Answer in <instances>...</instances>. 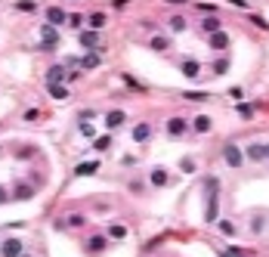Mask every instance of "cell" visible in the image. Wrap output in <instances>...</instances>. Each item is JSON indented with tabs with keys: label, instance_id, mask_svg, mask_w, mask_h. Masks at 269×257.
<instances>
[{
	"label": "cell",
	"instance_id": "16",
	"mask_svg": "<svg viewBox=\"0 0 269 257\" xmlns=\"http://www.w3.org/2000/svg\"><path fill=\"white\" fill-rule=\"evenodd\" d=\"M133 139H136V143H146V139H152V124H149V121H139V124L133 127Z\"/></svg>",
	"mask_w": 269,
	"mask_h": 257
},
{
	"label": "cell",
	"instance_id": "23",
	"mask_svg": "<svg viewBox=\"0 0 269 257\" xmlns=\"http://www.w3.org/2000/svg\"><path fill=\"white\" fill-rule=\"evenodd\" d=\"M149 46H152V50H155V53H164L167 46H170V41L164 38V34H155V38L149 41Z\"/></svg>",
	"mask_w": 269,
	"mask_h": 257
},
{
	"label": "cell",
	"instance_id": "30",
	"mask_svg": "<svg viewBox=\"0 0 269 257\" xmlns=\"http://www.w3.org/2000/svg\"><path fill=\"white\" fill-rule=\"evenodd\" d=\"M65 25H72V28H80V25H84V16H80V13H68Z\"/></svg>",
	"mask_w": 269,
	"mask_h": 257
},
{
	"label": "cell",
	"instance_id": "36",
	"mask_svg": "<svg viewBox=\"0 0 269 257\" xmlns=\"http://www.w3.org/2000/svg\"><path fill=\"white\" fill-rule=\"evenodd\" d=\"M80 133H84L87 139H93V136H96V130H93V124H80Z\"/></svg>",
	"mask_w": 269,
	"mask_h": 257
},
{
	"label": "cell",
	"instance_id": "27",
	"mask_svg": "<svg viewBox=\"0 0 269 257\" xmlns=\"http://www.w3.org/2000/svg\"><path fill=\"white\" fill-rule=\"evenodd\" d=\"M50 96H53V99H68V87H62V84H50Z\"/></svg>",
	"mask_w": 269,
	"mask_h": 257
},
{
	"label": "cell",
	"instance_id": "15",
	"mask_svg": "<svg viewBox=\"0 0 269 257\" xmlns=\"http://www.w3.org/2000/svg\"><path fill=\"white\" fill-rule=\"evenodd\" d=\"M217 31H223V22H220L217 16L201 19V34H217Z\"/></svg>",
	"mask_w": 269,
	"mask_h": 257
},
{
	"label": "cell",
	"instance_id": "29",
	"mask_svg": "<svg viewBox=\"0 0 269 257\" xmlns=\"http://www.w3.org/2000/svg\"><path fill=\"white\" fill-rule=\"evenodd\" d=\"M217 226L223 236H235V223H229V220H217Z\"/></svg>",
	"mask_w": 269,
	"mask_h": 257
},
{
	"label": "cell",
	"instance_id": "19",
	"mask_svg": "<svg viewBox=\"0 0 269 257\" xmlns=\"http://www.w3.org/2000/svg\"><path fill=\"white\" fill-rule=\"evenodd\" d=\"M84 22H90V31H102L105 22H109V16H105V13H90V19H84Z\"/></svg>",
	"mask_w": 269,
	"mask_h": 257
},
{
	"label": "cell",
	"instance_id": "44",
	"mask_svg": "<svg viewBox=\"0 0 269 257\" xmlns=\"http://www.w3.org/2000/svg\"><path fill=\"white\" fill-rule=\"evenodd\" d=\"M266 158H269V143H266Z\"/></svg>",
	"mask_w": 269,
	"mask_h": 257
},
{
	"label": "cell",
	"instance_id": "17",
	"mask_svg": "<svg viewBox=\"0 0 269 257\" xmlns=\"http://www.w3.org/2000/svg\"><path fill=\"white\" fill-rule=\"evenodd\" d=\"M105 245H109V239H105V236H90V239H87V254L105 251Z\"/></svg>",
	"mask_w": 269,
	"mask_h": 257
},
{
	"label": "cell",
	"instance_id": "45",
	"mask_svg": "<svg viewBox=\"0 0 269 257\" xmlns=\"http://www.w3.org/2000/svg\"><path fill=\"white\" fill-rule=\"evenodd\" d=\"M0 155H3V146H0Z\"/></svg>",
	"mask_w": 269,
	"mask_h": 257
},
{
	"label": "cell",
	"instance_id": "26",
	"mask_svg": "<svg viewBox=\"0 0 269 257\" xmlns=\"http://www.w3.org/2000/svg\"><path fill=\"white\" fill-rule=\"evenodd\" d=\"M109 146H112V136L109 133H105V136H93V149H96V152H105Z\"/></svg>",
	"mask_w": 269,
	"mask_h": 257
},
{
	"label": "cell",
	"instance_id": "3",
	"mask_svg": "<svg viewBox=\"0 0 269 257\" xmlns=\"http://www.w3.org/2000/svg\"><path fill=\"white\" fill-rule=\"evenodd\" d=\"M25 254V245H22V239H6L0 242V257H22Z\"/></svg>",
	"mask_w": 269,
	"mask_h": 257
},
{
	"label": "cell",
	"instance_id": "12",
	"mask_svg": "<svg viewBox=\"0 0 269 257\" xmlns=\"http://www.w3.org/2000/svg\"><path fill=\"white\" fill-rule=\"evenodd\" d=\"M124 121H127V115H124L121 109H112L109 115H105V127H109V130H118Z\"/></svg>",
	"mask_w": 269,
	"mask_h": 257
},
{
	"label": "cell",
	"instance_id": "18",
	"mask_svg": "<svg viewBox=\"0 0 269 257\" xmlns=\"http://www.w3.org/2000/svg\"><path fill=\"white\" fill-rule=\"evenodd\" d=\"M62 81H65V68L62 65H53L50 72H46V87H50V84H62Z\"/></svg>",
	"mask_w": 269,
	"mask_h": 257
},
{
	"label": "cell",
	"instance_id": "8",
	"mask_svg": "<svg viewBox=\"0 0 269 257\" xmlns=\"http://www.w3.org/2000/svg\"><path fill=\"white\" fill-rule=\"evenodd\" d=\"M192 130L195 133H210V130H214V118H207V115H195V118H192Z\"/></svg>",
	"mask_w": 269,
	"mask_h": 257
},
{
	"label": "cell",
	"instance_id": "42",
	"mask_svg": "<svg viewBox=\"0 0 269 257\" xmlns=\"http://www.w3.org/2000/svg\"><path fill=\"white\" fill-rule=\"evenodd\" d=\"M112 3H115V6L121 9V6H127V3H130V0H112Z\"/></svg>",
	"mask_w": 269,
	"mask_h": 257
},
{
	"label": "cell",
	"instance_id": "40",
	"mask_svg": "<svg viewBox=\"0 0 269 257\" xmlns=\"http://www.w3.org/2000/svg\"><path fill=\"white\" fill-rule=\"evenodd\" d=\"M229 96H232V99H241L244 93H241V87H232V90H229Z\"/></svg>",
	"mask_w": 269,
	"mask_h": 257
},
{
	"label": "cell",
	"instance_id": "9",
	"mask_svg": "<svg viewBox=\"0 0 269 257\" xmlns=\"http://www.w3.org/2000/svg\"><path fill=\"white\" fill-rule=\"evenodd\" d=\"M13 198H16V202H31V198H34V186L16 183V186H13Z\"/></svg>",
	"mask_w": 269,
	"mask_h": 257
},
{
	"label": "cell",
	"instance_id": "2",
	"mask_svg": "<svg viewBox=\"0 0 269 257\" xmlns=\"http://www.w3.org/2000/svg\"><path fill=\"white\" fill-rule=\"evenodd\" d=\"M59 46V31L53 25H40V50H56Z\"/></svg>",
	"mask_w": 269,
	"mask_h": 257
},
{
	"label": "cell",
	"instance_id": "35",
	"mask_svg": "<svg viewBox=\"0 0 269 257\" xmlns=\"http://www.w3.org/2000/svg\"><path fill=\"white\" fill-rule=\"evenodd\" d=\"M251 22H254V25H257V28H263V31L269 28V22H266L263 16H251Z\"/></svg>",
	"mask_w": 269,
	"mask_h": 257
},
{
	"label": "cell",
	"instance_id": "46",
	"mask_svg": "<svg viewBox=\"0 0 269 257\" xmlns=\"http://www.w3.org/2000/svg\"><path fill=\"white\" fill-rule=\"evenodd\" d=\"M22 257H28V254H22Z\"/></svg>",
	"mask_w": 269,
	"mask_h": 257
},
{
	"label": "cell",
	"instance_id": "5",
	"mask_svg": "<svg viewBox=\"0 0 269 257\" xmlns=\"http://www.w3.org/2000/svg\"><path fill=\"white\" fill-rule=\"evenodd\" d=\"M77 41H80V46H87L90 53L102 50V46H99V31H80V34H77Z\"/></svg>",
	"mask_w": 269,
	"mask_h": 257
},
{
	"label": "cell",
	"instance_id": "31",
	"mask_svg": "<svg viewBox=\"0 0 269 257\" xmlns=\"http://www.w3.org/2000/svg\"><path fill=\"white\" fill-rule=\"evenodd\" d=\"M16 9H22V13H34V9H38V3H34V0H19Z\"/></svg>",
	"mask_w": 269,
	"mask_h": 257
},
{
	"label": "cell",
	"instance_id": "10",
	"mask_svg": "<svg viewBox=\"0 0 269 257\" xmlns=\"http://www.w3.org/2000/svg\"><path fill=\"white\" fill-rule=\"evenodd\" d=\"M180 72H183L186 78L195 81L198 75H201V62H198V59H183V62H180Z\"/></svg>",
	"mask_w": 269,
	"mask_h": 257
},
{
	"label": "cell",
	"instance_id": "43",
	"mask_svg": "<svg viewBox=\"0 0 269 257\" xmlns=\"http://www.w3.org/2000/svg\"><path fill=\"white\" fill-rule=\"evenodd\" d=\"M167 3H189V0H167Z\"/></svg>",
	"mask_w": 269,
	"mask_h": 257
},
{
	"label": "cell",
	"instance_id": "7",
	"mask_svg": "<svg viewBox=\"0 0 269 257\" xmlns=\"http://www.w3.org/2000/svg\"><path fill=\"white\" fill-rule=\"evenodd\" d=\"M65 19H68V13H65V9L62 6H50V9H46V25H65Z\"/></svg>",
	"mask_w": 269,
	"mask_h": 257
},
{
	"label": "cell",
	"instance_id": "41",
	"mask_svg": "<svg viewBox=\"0 0 269 257\" xmlns=\"http://www.w3.org/2000/svg\"><path fill=\"white\" fill-rule=\"evenodd\" d=\"M6 202H9V192L3 189V186H0V205H6Z\"/></svg>",
	"mask_w": 269,
	"mask_h": 257
},
{
	"label": "cell",
	"instance_id": "38",
	"mask_svg": "<svg viewBox=\"0 0 269 257\" xmlns=\"http://www.w3.org/2000/svg\"><path fill=\"white\" fill-rule=\"evenodd\" d=\"M38 118H40L38 109H28V112H25V121H38Z\"/></svg>",
	"mask_w": 269,
	"mask_h": 257
},
{
	"label": "cell",
	"instance_id": "25",
	"mask_svg": "<svg viewBox=\"0 0 269 257\" xmlns=\"http://www.w3.org/2000/svg\"><path fill=\"white\" fill-rule=\"evenodd\" d=\"M167 28H170V31H177V34L186 31V19H183V16H170V19H167Z\"/></svg>",
	"mask_w": 269,
	"mask_h": 257
},
{
	"label": "cell",
	"instance_id": "4",
	"mask_svg": "<svg viewBox=\"0 0 269 257\" xmlns=\"http://www.w3.org/2000/svg\"><path fill=\"white\" fill-rule=\"evenodd\" d=\"M204 220H207V223H217V220H220V192H210V195H207Z\"/></svg>",
	"mask_w": 269,
	"mask_h": 257
},
{
	"label": "cell",
	"instance_id": "1",
	"mask_svg": "<svg viewBox=\"0 0 269 257\" xmlns=\"http://www.w3.org/2000/svg\"><path fill=\"white\" fill-rule=\"evenodd\" d=\"M223 161H226V165H229L232 171H238V168L244 165V155H241V149H238L235 143H226V146H223Z\"/></svg>",
	"mask_w": 269,
	"mask_h": 257
},
{
	"label": "cell",
	"instance_id": "11",
	"mask_svg": "<svg viewBox=\"0 0 269 257\" xmlns=\"http://www.w3.org/2000/svg\"><path fill=\"white\" fill-rule=\"evenodd\" d=\"M244 158L248 161H263L266 158V143H251L248 149H244Z\"/></svg>",
	"mask_w": 269,
	"mask_h": 257
},
{
	"label": "cell",
	"instance_id": "37",
	"mask_svg": "<svg viewBox=\"0 0 269 257\" xmlns=\"http://www.w3.org/2000/svg\"><path fill=\"white\" fill-rule=\"evenodd\" d=\"M180 168H183L186 173H192V171H195V161H192V158H183V165H180Z\"/></svg>",
	"mask_w": 269,
	"mask_h": 257
},
{
	"label": "cell",
	"instance_id": "22",
	"mask_svg": "<svg viewBox=\"0 0 269 257\" xmlns=\"http://www.w3.org/2000/svg\"><path fill=\"white\" fill-rule=\"evenodd\" d=\"M84 223H87V217H84V214H68V217L62 220V223H59V226H68V229H77V226H84Z\"/></svg>",
	"mask_w": 269,
	"mask_h": 257
},
{
	"label": "cell",
	"instance_id": "20",
	"mask_svg": "<svg viewBox=\"0 0 269 257\" xmlns=\"http://www.w3.org/2000/svg\"><path fill=\"white\" fill-rule=\"evenodd\" d=\"M75 62H77V68H99L102 59L96 53H87V56H80V59H75Z\"/></svg>",
	"mask_w": 269,
	"mask_h": 257
},
{
	"label": "cell",
	"instance_id": "39",
	"mask_svg": "<svg viewBox=\"0 0 269 257\" xmlns=\"http://www.w3.org/2000/svg\"><path fill=\"white\" fill-rule=\"evenodd\" d=\"M34 149H16V158H31Z\"/></svg>",
	"mask_w": 269,
	"mask_h": 257
},
{
	"label": "cell",
	"instance_id": "28",
	"mask_svg": "<svg viewBox=\"0 0 269 257\" xmlns=\"http://www.w3.org/2000/svg\"><path fill=\"white\" fill-rule=\"evenodd\" d=\"M109 236H112V239H127V226H124V223H112V226H109Z\"/></svg>",
	"mask_w": 269,
	"mask_h": 257
},
{
	"label": "cell",
	"instance_id": "24",
	"mask_svg": "<svg viewBox=\"0 0 269 257\" xmlns=\"http://www.w3.org/2000/svg\"><path fill=\"white\" fill-rule=\"evenodd\" d=\"M183 99H192V102H207L210 96H207L204 90H186V93H183Z\"/></svg>",
	"mask_w": 269,
	"mask_h": 257
},
{
	"label": "cell",
	"instance_id": "14",
	"mask_svg": "<svg viewBox=\"0 0 269 257\" xmlns=\"http://www.w3.org/2000/svg\"><path fill=\"white\" fill-rule=\"evenodd\" d=\"M149 183H152V186H167V183H170V173H167L164 168H152Z\"/></svg>",
	"mask_w": 269,
	"mask_h": 257
},
{
	"label": "cell",
	"instance_id": "33",
	"mask_svg": "<svg viewBox=\"0 0 269 257\" xmlns=\"http://www.w3.org/2000/svg\"><path fill=\"white\" fill-rule=\"evenodd\" d=\"M238 115H241V118H254V106H248V102H238Z\"/></svg>",
	"mask_w": 269,
	"mask_h": 257
},
{
	"label": "cell",
	"instance_id": "13",
	"mask_svg": "<svg viewBox=\"0 0 269 257\" xmlns=\"http://www.w3.org/2000/svg\"><path fill=\"white\" fill-rule=\"evenodd\" d=\"M186 130H189V121H186V118H170L167 121V133L170 136H183Z\"/></svg>",
	"mask_w": 269,
	"mask_h": 257
},
{
	"label": "cell",
	"instance_id": "32",
	"mask_svg": "<svg viewBox=\"0 0 269 257\" xmlns=\"http://www.w3.org/2000/svg\"><path fill=\"white\" fill-rule=\"evenodd\" d=\"M229 72V59H217L214 62V75H226Z\"/></svg>",
	"mask_w": 269,
	"mask_h": 257
},
{
	"label": "cell",
	"instance_id": "34",
	"mask_svg": "<svg viewBox=\"0 0 269 257\" xmlns=\"http://www.w3.org/2000/svg\"><path fill=\"white\" fill-rule=\"evenodd\" d=\"M223 257H248V254H244V251H238V248H232V245H226Z\"/></svg>",
	"mask_w": 269,
	"mask_h": 257
},
{
	"label": "cell",
	"instance_id": "6",
	"mask_svg": "<svg viewBox=\"0 0 269 257\" xmlns=\"http://www.w3.org/2000/svg\"><path fill=\"white\" fill-rule=\"evenodd\" d=\"M207 43H210V50L223 53V50H226V46H229V34H226V31H217V34H207Z\"/></svg>",
	"mask_w": 269,
	"mask_h": 257
},
{
	"label": "cell",
	"instance_id": "21",
	"mask_svg": "<svg viewBox=\"0 0 269 257\" xmlns=\"http://www.w3.org/2000/svg\"><path fill=\"white\" fill-rule=\"evenodd\" d=\"M96 171H99L96 161H87V165H77V168H75V177H93Z\"/></svg>",
	"mask_w": 269,
	"mask_h": 257
}]
</instances>
